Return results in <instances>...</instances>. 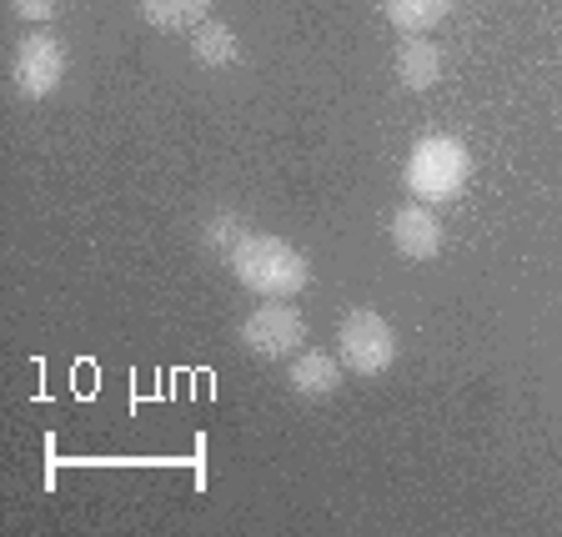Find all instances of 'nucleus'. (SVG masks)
I'll list each match as a JSON object with an SVG mask.
<instances>
[{
	"instance_id": "nucleus-1",
	"label": "nucleus",
	"mask_w": 562,
	"mask_h": 537,
	"mask_svg": "<svg viewBox=\"0 0 562 537\" xmlns=\"http://www.w3.org/2000/svg\"><path fill=\"white\" fill-rule=\"evenodd\" d=\"M232 277L241 281L246 292H257L261 302H292L312 287V261H306L302 246H292L286 236H271V232H251L236 257L226 261Z\"/></svg>"
},
{
	"instance_id": "nucleus-2",
	"label": "nucleus",
	"mask_w": 562,
	"mask_h": 537,
	"mask_svg": "<svg viewBox=\"0 0 562 537\" xmlns=\"http://www.w3.org/2000/svg\"><path fill=\"white\" fill-rule=\"evenodd\" d=\"M402 181H407L412 201H427V206H447V201H457L472 181L468 141L447 136V131L417 136L412 141V152H407V166H402Z\"/></svg>"
},
{
	"instance_id": "nucleus-3",
	"label": "nucleus",
	"mask_w": 562,
	"mask_h": 537,
	"mask_svg": "<svg viewBox=\"0 0 562 537\" xmlns=\"http://www.w3.org/2000/svg\"><path fill=\"white\" fill-rule=\"evenodd\" d=\"M397 327L372 306H351L337 327V357L351 377H386L397 367Z\"/></svg>"
},
{
	"instance_id": "nucleus-4",
	"label": "nucleus",
	"mask_w": 562,
	"mask_h": 537,
	"mask_svg": "<svg viewBox=\"0 0 562 537\" xmlns=\"http://www.w3.org/2000/svg\"><path fill=\"white\" fill-rule=\"evenodd\" d=\"M66 70H70V56H66V46H60V35H50L46 25L15 41V51H11L15 96H25V101H46V96L60 91Z\"/></svg>"
},
{
	"instance_id": "nucleus-5",
	"label": "nucleus",
	"mask_w": 562,
	"mask_h": 537,
	"mask_svg": "<svg viewBox=\"0 0 562 537\" xmlns=\"http://www.w3.org/2000/svg\"><path fill=\"white\" fill-rule=\"evenodd\" d=\"M236 342L246 351H257L267 362H281V357H296L306 347V316L296 312L292 302H261L257 312L241 316L236 327Z\"/></svg>"
},
{
	"instance_id": "nucleus-6",
	"label": "nucleus",
	"mask_w": 562,
	"mask_h": 537,
	"mask_svg": "<svg viewBox=\"0 0 562 537\" xmlns=\"http://www.w3.org/2000/svg\"><path fill=\"white\" fill-rule=\"evenodd\" d=\"M386 236H392V251H397L402 261H432L447 242L442 216H437V206H427V201H407V206L392 211Z\"/></svg>"
},
{
	"instance_id": "nucleus-7",
	"label": "nucleus",
	"mask_w": 562,
	"mask_h": 537,
	"mask_svg": "<svg viewBox=\"0 0 562 537\" xmlns=\"http://www.w3.org/2000/svg\"><path fill=\"white\" fill-rule=\"evenodd\" d=\"M341 377H347V367H341L337 351H296V357H286V387H292L302 402H327L331 392L341 387Z\"/></svg>"
},
{
	"instance_id": "nucleus-8",
	"label": "nucleus",
	"mask_w": 562,
	"mask_h": 537,
	"mask_svg": "<svg viewBox=\"0 0 562 537\" xmlns=\"http://www.w3.org/2000/svg\"><path fill=\"white\" fill-rule=\"evenodd\" d=\"M392 76H397L407 91H432V86L442 81V51H437V41L407 35L397 46V60H392Z\"/></svg>"
},
{
	"instance_id": "nucleus-9",
	"label": "nucleus",
	"mask_w": 562,
	"mask_h": 537,
	"mask_svg": "<svg viewBox=\"0 0 562 537\" xmlns=\"http://www.w3.org/2000/svg\"><path fill=\"white\" fill-rule=\"evenodd\" d=\"M136 15L161 35H191L211 21V0H136Z\"/></svg>"
},
{
	"instance_id": "nucleus-10",
	"label": "nucleus",
	"mask_w": 562,
	"mask_h": 537,
	"mask_svg": "<svg viewBox=\"0 0 562 537\" xmlns=\"http://www.w3.org/2000/svg\"><path fill=\"white\" fill-rule=\"evenodd\" d=\"M457 0H382V15L397 35H427L452 15Z\"/></svg>"
},
{
	"instance_id": "nucleus-11",
	"label": "nucleus",
	"mask_w": 562,
	"mask_h": 537,
	"mask_svg": "<svg viewBox=\"0 0 562 537\" xmlns=\"http://www.w3.org/2000/svg\"><path fill=\"white\" fill-rule=\"evenodd\" d=\"M191 60H196V66H206V70H226V66H236V60H241L236 31H232V25H222V21L196 25V31H191Z\"/></svg>"
},
{
	"instance_id": "nucleus-12",
	"label": "nucleus",
	"mask_w": 562,
	"mask_h": 537,
	"mask_svg": "<svg viewBox=\"0 0 562 537\" xmlns=\"http://www.w3.org/2000/svg\"><path fill=\"white\" fill-rule=\"evenodd\" d=\"M246 236H251V226H246V216H236V211H216V216H206V226H201V246L222 261L236 257V246H241Z\"/></svg>"
},
{
	"instance_id": "nucleus-13",
	"label": "nucleus",
	"mask_w": 562,
	"mask_h": 537,
	"mask_svg": "<svg viewBox=\"0 0 562 537\" xmlns=\"http://www.w3.org/2000/svg\"><path fill=\"white\" fill-rule=\"evenodd\" d=\"M60 11V0H11V15L25 25H50Z\"/></svg>"
}]
</instances>
